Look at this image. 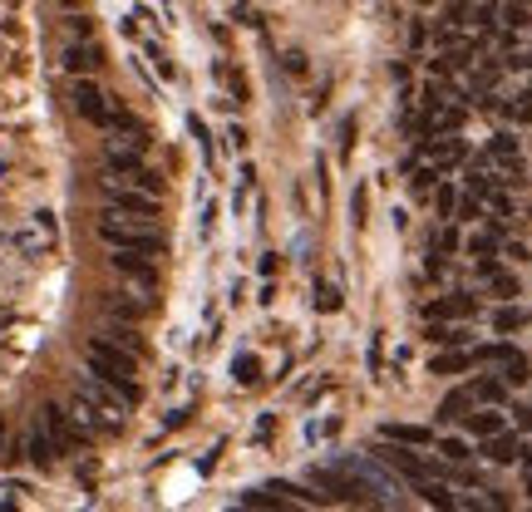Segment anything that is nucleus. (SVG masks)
Returning <instances> with one entry per match:
<instances>
[{"instance_id":"obj_1","label":"nucleus","mask_w":532,"mask_h":512,"mask_svg":"<svg viewBox=\"0 0 532 512\" xmlns=\"http://www.w3.org/2000/svg\"><path fill=\"white\" fill-rule=\"evenodd\" d=\"M473 364H498L503 370V384H528V355L508 340H493V345H479L473 350Z\"/></svg>"},{"instance_id":"obj_2","label":"nucleus","mask_w":532,"mask_h":512,"mask_svg":"<svg viewBox=\"0 0 532 512\" xmlns=\"http://www.w3.org/2000/svg\"><path fill=\"white\" fill-rule=\"evenodd\" d=\"M380 463L399 468L405 478H415V483H434L439 478V463L434 459H419L415 448H405V444H380Z\"/></svg>"},{"instance_id":"obj_3","label":"nucleus","mask_w":532,"mask_h":512,"mask_svg":"<svg viewBox=\"0 0 532 512\" xmlns=\"http://www.w3.org/2000/svg\"><path fill=\"white\" fill-rule=\"evenodd\" d=\"M473 310H479V300H473L469 291H448V296H439V300L424 306V320H458V325H463Z\"/></svg>"},{"instance_id":"obj_4","label":"nucleus","mask_w":532,"mask_h":512,"mask_svg":"<svg viewBox=\"0 0 532 512\" xmlns=\"http://www.w3.org/2000/svg\"><path fill=\"white\" fill-rule=\"evenodd\" d=\"M99 64H104V54H99L94 44H85V40H75L69 50H64V69H69V75H79V79L94 75Z\"/></svg>"},{"instance_id":"obj_5","label":"nucleus","mask_w":532,"mask_h":512,"mask_svg":"<svg viewBox=\"0 0 532 512\" xmlns=\"http://www.w3.org/2000/svg\"><path fill=\"white\" fill-rule=\"evenodd\" d=\"M483 459L488 463H518L522 459V444H518V434H493V438H483Z\"/></svg>"},{"instance_id":"obj_6","label":"nucleus","mask_w":532,"mask_h":512,"mask_svg":"<svg viewBox=\"0 0 532 512\" xmlns=\"http://www.w3.org/2000/svg\"><path fill=\"white\" fill-rule=\"evenodd\" d=\"M380 438H384V444H405V448H424V444H434V434H429V428H419V424H384V428H380Z\"/></svg>"},{"instance_id":"obj_7","label":"nucleus","mask_w":532,"mask_h":512,"mask_svg":"<svg viewBox=\"0 0 532 512\" xmlns=\"http://www.w3.org/2000/svg\"><path fill=\"white\" fill-rule=\"evenodd\" d=\"M469 414H473V395H469V389H454V395L439 404V419H444V424H463Z\"/></svg>"},{"instance_id":"obj_8","label":"nucleus","mask_w":532,"mask_h":512,"mask_svg":"<svg viewBox=\"0 0 532 512\" xmlns=\"http://www.w3.org/2000/svg\"><path fill=\"white\" fill-rule=\"evenodd\" d=\"M25 453H30L35 463H50L54 453H60V444H54V438L44 434V424H35L30 434H25Z\"/></svg>"},{"instance_id":"obj_9","label":"nucleus","mask_w":532,"mask_h":512,"mask_svg":"<svg viewBox=\"0 0 532 512\" xmlns=\"http://www.w3.org/2000/svg\"><path fill=\"white\" fill-rule=\"evenodd\" d=\"M424 340L429 345H448V350H469V331H463V325H429Z\"/></svg>"},{"instance_id":"obj_10","label":"nucleus","mask_w":532,"mask_h":512,"mask_svg":"<svg viewBox=\"0 0 532 512\" xmlns=\"http://www.w3.org/2000/svg\"><path fill=\"white\" fill-rule=\"evenodd\" d=\"M469 395H473V404H503V399H508V384L503 380H473Z\"/></svg>"},{"instance_id":"obj_11","label":"nucleus","mask_w":532,"mask_h":512,"mask_svg":"<svg viewBox=\"0 0 532 512\" xmlns=\"http://www.w3.org/2000/svg\"><path fill=\"white\" fill-rule=\"evenodd\" d=\"M473 370V350H448L434 355V374H469Z\"/></svg>"},{"instance_id":"obj_12","label":"nucleus","mask_w":532,"mask_h":512,"mask_svg":"<svg viewBox=\"0 0 532 512\" xmlns=\"http://www.w3.org/2000/svg\"><path fill=\"white\" fill-rule=\"evenodd\" d=\"M335 428H341V419H335V414H316L306 428H301V438H306V444H326Z\"/></svg>"},{"instance_id":"obj_13","label":"nucleus","mask_w":532,"mask_h":512,"mask_svg":"<svg viewBox=\"0 0 532 512\" xmlns=\"http://www.w3.org/2000/svg\"><path fill=\"white\" fill-rule=\"evenodd\" d=\"M419 492H424V502H429V508H439V512H454L458 508V498H454V492H448L444 488V483H419Z\"/></svg>"},{"instance_id":"obj_14","label":"nucleus","mask_w":532,"mask_h":512,"mask_svg":"<svg viewBox=\"0 0 532 512\" xmlns=\"http://www.w3.org/2000/svg\"><path fill=\"white\" fill-rule=\"evenodd\" d=\"M493 331H498V335H512V331H518V325H528V316H522V310L518 306H498V310H493Z\"/></svg>"},{"instance_id":"obj_15","label":"nucleus","mask_w":532,"mask_h":512,"mask_svg":"<svg viewBox=\"0 0 532 512\" xmlns=\"http://www.w3.org/2000/svg\"><path fill=\"white\" fill-rule=\"evenodd\" d=\"M469 424V434H479V438H493V434H503V419L498 414H469L463 419Z\"/></svg>"},{"instance_id":"obj_16","label":"nucleus","mask_w":532,"mask_h":512,"mask_svg":"<svg viewBox=\"0 0 532 512\" xmlns=\"http://www.w3.org/2000/svg\"><path fill=\"white\" fill-rule=\"evenodd\" d=\"M498 242H503V232H498V227H488V232L469 236V252L473 256H493V252H498Z\"/></svg>"},{"instance_id":"obj_17","label":"nucleus","mask_w":532,"mask_h":512,"mask_svg":"<svg viewBox=\"0 0 532 512\" xmlns=\"http://www.w3.org/2000/svg\"><path fill=\"white\" fill-rule=\"evenodd\" d=\"M409 182H415V192H429L439 182V168L434 163H415V172H409Z\"/></svg>"},{"instance_id":"obj_18","label":"nucleus","mask_w":532,"mask_h":512,"mask_svg":"<svg viewBox=\"0 0 532 512\" xmlns=\"http://www.w3.org/2000/svg\"><path fill=\"white\" fill-rule=\"evenodd\" d=\"M439 453H444L448 463H469V453H473V448L463 444V438H444V444H439Z\"/></svg>"},{"instance_id":"obj_19","label":"nucleus","mask_w":532,"mask_h":512,"mask_svg":"<svg viewBox=\"0 0 532 512\" xmlns=\"http://www.w3.org/2000/svg\"><path fill=\"white\" fill-rule=\"evenodd\" d=\"M316 306L320 310H341V291L330 286V281H320V286H316Z\"/></svg>"},{"instance_id":"obj_20","label":"nucleus","mask_w":532,"mask_h":512,"mask_svg":"<svg viewBox=\"0 0 532 512\" xmlns=\"http://www.w3.org/2000/svg\"><path fill=\"white\" fill-rule=\"evenodd\" d=\"M434 203H439V212H444V217H454L458 212V188H439Z\"/></svg>"},{"instance_id":"obj_21","label":"nucleus","mask_w":532,"mask_h":512,"mask_svg":"<svg viewBox=\"0 0 532 512\" xmlns=\"http://www.w3.org/2000/svg\"><path fill=\"white\" fill-rule=\"evenodd\" d=\"M237 380H242V384L256 380V360H252V355H242V360H237Z\"/></svg>"},{"instance_id":"obj_22","label":"nucleus","mask_w":532,"mask_h":512,"mask_svg":"<svg viewBox=\"0 0 532 512\" xmlns=\"http://www.w3.org/2000/svg\"><path fill=\"white\" fill-rule=\"evenodd\" d=\"M522 468H528V498H532V448H522Z\"/></svg>"},{"instance_id":"obj_23","label":"nucleus","mask_w":532,"mask_h":512,"mask_svg":"<svg viewBox=\"0 0 532 512\" xmlns=\"http://www.w3.org/2000/svg\"><path fill=\"white\" fill-rule=\"evenodd\" d=\"M0 453H5V424H0Z\"/></svg>"},{"instance_id":"obj_24","label":"nucleus","mask_w":532,"mask_h":512,"mask_svg":"<svg viewBox=\"0 0 532 512\" xmlns=\"http://www.w3.org/2000/svg\"><path fill=\"white\" fill-rule=\"evenodd\" d=\"M237 512H266V508H246V502H242V508H237Z\"/></svg>"}]
</instances>
